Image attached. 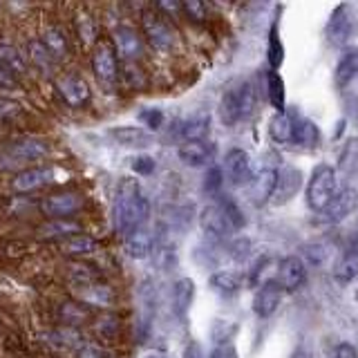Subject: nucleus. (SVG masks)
I'll use <instances>...</instances> for the list:
<instances>
[{"label":"nucleus","mask_w":358,"mask_h":358,"mask_svg":"<svg viewBox=\"0 0 358 358\" xmlns=\"http://www.w3.org/2000/svg\"><path fill=\"white\" fill-rule=\"evenodd\" d=\"M112 217H115L117 231L126 238L132 231L148 227L150 222V201L143 195L137 179H121L112 204Z\"/></svg>","instance_id":"obj_1"},{"label":"nucleus","mask_w":358,"mask_h":358,"mask_svg":"<svg viewBox=\"0 0 358 358\" xmlns=\"http://www.w3.org/2000/svg\"><path fill=\"white\" fill-rule=\"evenodd\" d=\"M50 152V139L38 137V134H22V137H16L3 145V150H0V168L18 173L22 168H29L34 162L48 159Z\"/></svg>","instance_id":"obj_2"},{"label":"nucleus","mask_w":358,"mask_h":358,"mask_svg":"<svg viewBox=\"0 0 358 358\" xmlns=\"http://www.w3.org/2000/svg\"><path fill=\"white\" fill-rule=\"evenodd\" d=\"M139 31L145 41V48L162 56H171L179 50V31L171 20L157 14L152 7L141 9L139 14Z\"/></svg>","instance_id":"obj_3"},{"label":"nucleus","mask_w":358,"mask_h":358,"mask_svg":"<svg viewBox=\"0 0 358 358\" xmlns=\"http://www.w3.org/2000/svg\"><path fill=\"white\" fill-rule=\"evenodd\" d=\"M257 110V90L251 81H240L231 85L222 94L220 117L227 126H238L242 121H249Z\"/></svg>","instance_id":"obj_4"},{"label":"nucleus","mask_w":358,"mask_h":358,"mask_svg":"<svg viewBox=\"0 0 358 358\" xmlns=\"http://www.w3.org/2000/svg\"><path fill=\"white\" fill-rule=\"evenodd\" d=\"M36 206L45 220H76L85 210L87 197L76 188H56L38 197Z\"/></svg>","instance_id":"obj_5"},{"label":"nucleus","mask_w":358,"mask_h":358,"mask_svg":"<svg viewBox=\"0 0 358 358\" xmlns=\"http://www.w3.org/2000/svg\"><path fill=\"white\" fill-rule=\"evenodd\" d=\"M90 67H92L96 83L106 92H115L119 85V59L115 50H112L110 38L99 41L92 48V52H90Z\"/></svg>","instance_id":"obj_6"},{"label":"nucleus","mask_w":358,"mask_h":358,"mask_svg":"<svg viewBox=\"0 0 358 358\" xmlns=\"http://www.w3.org/2000/svg\"><path fill=\"white\" fill-rule=\"evenodd\" d=\"M56 179H59V168L56 166L52 164L29 166L9 177V190L14 195H31L56 184Z\"/></svg>","instance_id":"obj_7"},{"label":"nucleus","mask_w":358,"mask_h":358,"mask_svg":"<svg viewBox=\"0 0 358 358\" xmlns=\"http://www.w3.org/2000/svg\"><path fill=\"white\" fill-rule=\"evenodd\" d=\"M112 50L119 63H143L145 59V41L134 25H117L112 29Z\"/></svg>","instance_id":"obj_8"},{"label":"nucleus","mask_w":358,"mask_h":358,"mask_svg":"<svg viewBox=\"0 0 358 358\" xmlns=\"http://www.w3.org/2000/svg\"><path fill=\"white\" fill-rule=\"evenodd\" d=\"M336 195V171L327 164H320L313 168L307 184V204L311 210H324L331 197Z\"/></svg>","instance_id":"obj_9"},{"label":"nucleus","mask_w":358,"mask_h":358,"mask_svg":"<svg viewBox=\"0 0 358 358\" xmlns=\"http://www.w3.org/2000/svg\"><path fill=\"white\" fill-rule=\"evenodd\" d=\"M54 90L61 96V101L72 110H83L92 101V90H90L87 81L76 72H65L56 74L54 78Z\"/></svg>","instance_id":"obj_10"},{"label":"nucleus","mask_w":358,"mask_h":358,"mask_svg":"<svg viewBox=\"0 0 358 358\" xmlns=\"http://www.w3.org/2000/svg\"><path fill=\"white\" fill-rule=\"evenodd\" d=\"M85 343V336L81 329H74V327H63V324H54V327L45 329L41 334V345H45L52 354H70L76 350L78 345Z\"/></svg>","instance_id":"obj_11"},{"label":"nucleus","mask_w":358,"mask_h":358,"mask_svg":"<svg viewBox=\"0 0 358 358\" xmlns=\"http://www.w3.org/2000/svg\"><path fill=\"white\" fill-rule=\"evenodd\" d=\"M38 41L48 48V52L54 56L56 63H63L72 56V43H70V34L67 29L56 20H48L41 27Z\"/></svg>","instance_id":"obj_12"},{"label":"nucleus","mask_w":358,"mask_h":358,"mask_svg":"<svg viewBox=\"0 0 358 358\" xmlns=\"http://www.w3.org/2000/svg\"><path fill=\"white\" fill-rule=\"evenodd\" d=\"M74 300H78L81 305H85L87 309H101V311H112L119 302V294L117 289L108 285V282H94L90 287H83L74 291Z\"/></svg>","instance_id":"obj_13"},{"label":"nucleus","mask_w":358,"mask_h":358,"mask_svg":"<svg viewBox=\"0 0 358 358\" xmlns=\"http://www.w3.org/2000/svg\"><path fill=\"white\" fill-rule=\"evenodd\" d=\"M222 173H224V179L235 186H249L251 177H253V171H251V157L246 150L242 148H231L224 157V166H222Z\"/></svg>","instance_id":"obj_14"},{"label":"nucleus","mask_w":358,"mask_h":358,"mask_svg":"<svg viewBox=\"0 0 358 358\" xmlns=\"http://www.w3.org/2000/svg\"><path fill=\"white\" fill-rule=\"evenodd\" d=\"M52 311H54L56 322L63 324V327H74V329H81L83 324H90L94 318L92 309H87L85 305H81V302L74 300V298L56 300Z\"/></svg>","instance_id":"obj_15"},{"label":"nucleus","mask_w":358,"mask_h":358,"mask_svg":"<svg viewBox=\"0 0 358 358\" xmlns=\"http://www.w3.org/2000/svg\"><path fill=\"white\" fill-rule=\"evenodd\" d=\"M72 31L83 50L92 52L94 45L101 41V25L99 18L87 7H78L72 16Z\"/></svg>","instance_id":"obj_16"},{"label":"nucleus","mask_w":358,"mask_h":358,"mask_svg":"<svg viewBox=\"0 0 358 358\" xmlns=\"http://www.w3.org/2000/svg\"><path fill=\"white\" fill-rule=\"evenodd\" d=\"M300 186H302V173L298 168L282 166L280 171H275V186L268 201H271L273 206H282L298 195Z\"/></svg>","instance_id":"obj_17"},{"label":"nucleus","mask_w":358,"mask_h":358,"mask_svg":"<svg viewBox=\"0 0 358 358\" xmlns=\"http://www.w3.org/2000/svg\"><path fill=\"white\" fill-rule=\"evenodd\" d=\"M354 20L350 14V5H338L329 16L327 29H324V38L331 48H343V45L352 38Z\"/></svg>","instance_id":"obj_18"},{"label":"nucleus","mask_w":358,"mask_h":358,"mask_svg":"<svg viewBox=\"0 0 358 358\" xmlns=\"http://www.w3.org/2000/svg\"><path fill=\"white\" fill-rule=\"evenodd\" d=\"M54 249L61 257H67V260L72 262V260H87L90 255L99 253L101 244H99V240L92 238V235L78 233V235H72V238H67L63 242H56Z\"/></svg>","instance_id":"obj_19"},{"label":"nucleus","mask_w":358,"mask_h":358,"mask_svg":"<svg viewBox=\"0 0 358 358\" xmlns=\"http://www.w3.org/2000/svg\"><path fill=\"white\" fill-rule=\"evenodd\" d=\"M305 278H307L305 262L296 255H289V257H282V260H280L273 282L282 291H298L302 285H305Z\"/></svg>","instance_id":"obj_20"},{"label":"nucleus","mask_w":358,"mask_h":358,"mask_svg":"<svg viewBox=\"0 0 358 358\" xmlns=\"http://www.w3.org/2000/svg\"><path fill=\"white\" fill-rule=\"evenodd\" d=\"M83 233V222L78 220H45L34 231V238L41 242H63L72 235Z\"/></svg>","instance_id":"obj_21"},{"label":"nucleus","mask_w":358,"mask_h":358,"mask_svg":"<svg viewBox=\"0 0 358 358\" xmlns=\"http://www.w3.org/2000/svg\"><path fill=\"white\" fill-rule=\"evenodd\" d=\"M63 268H65L63 271L65 282L72 287V291H78V289L90 287V285L103 280V271L90 260H72V262H67Z\"/></svg>","instance_id":"obj_22"},{"label":"nucleus","mask_w":358,"mask_h":358,"mask_svg":"<svg viewBox=\"0 0 358 358\" xmlns=\"http://www.w3.org/2000/svg\"><path fill=\"white\" fill-rule=\"evenodd\" d=\"M217 152V145L208 141V139H201V141H184L182 145L177 148V157L179 162L190 166V168H199V166H206L213 162V157Z\"/></svg>","instance_id":"obj_23"},{"label":"nucleus","mask_w":358,"mask_h":358,"mask_svg":"<svg viewBox=\"0 0 358 358\" xmlns=\"http://www.w3.org/2000/svg\"><path fill=\"white\" fill-rule=\"evenodd\" d=\"M199 227H201V231H204L206 235H210V238H215V240H224V238H229V235L233 233L231 224H229L227 215L222 213L217 201H213V204L201 208V213H199Z\"/></svg>","instance_id":"obj_24"},{"label":"nucleus","mask_w":358,"mask_h":358,"mask_svg":"<svg viewBox=\"0 0 358 358\" xmlns=\"http://www.w3.org/2000/svg\"><path fill=\"white\" fill-rule=\"evenodd\" d=\"M358 204V193L354 188H343V190H336V195L331 197V201L324 206L322 213V220L327 222H343L345 217H350L354 208Z\"/></svg>","instance_id":"obj_25"},{"label":"nucleus","mask_w":358,"mask_h":358,"mask_svg":"<svg viewBox=\"0 0 358 358\" xmlns=\"http://www.w3.org/2000/svg\"><path fill=\"white\" fill-rule=\"evenodd\" d=\"M25 59H27L29 67H34L36 72H41V74H54V78H56V70H59V63L54 61V56L38 41V36L25 41Z\"/></svg>","instance_id":"obj_26"},{"label":"nucleus","mask_w":358,"mask_h":358,"mask_svg":"<svg viewBox=\"0 0 358 358\" xmlns=\"http://www.w3.org/2000/svg\"><path fill=\"white\" fill-rule=\"evenodd\" d=\"M282 294H285V291L280 289L273 282V280H271V282L260 285V289H257V294L253 298V311H255V316L271 318L273 313L278 311L280 302H282Z\"/></svg>","instance_id":"obj_27"},{"label":"nucleus","mask_w":358,"mask_h":358,"mask_svg":"<svg viewBox=\"0 0 358 358\" xmlns=\"http://www.w3.org/2000/svg\"><path fill=\"white\" fill-rule=\"evenodd\" d=\"M155 246H157L155 233L148 227L132 231L130 235L123 238V249H126L128 255L134 257V260H145V257H150L152 251H155Z\"/></svg>","instance_id":"obj_28"},{"label":"nucleus","mask_w":358,"mask_h":358,"mask_svg":"<svg viewBox=\"0 0 358 358\" xmlns=\"http://www.w3.org/2000/svg\"><path fill=\"white\" fill-rule=\"evenodd\" d=\"M110 137L115 143L123 145V148H148L155 141L152 132H148L141 126H119L110 130Z\"/></svg>","instance_id":"obj_29"},{"label":"nucleus","mask_w":358,"mask_h":358,"mask_svg":"<svg viewBox=\"0 0 358 358\" xmlns=\"http://www.w3.org/2000/svg\"><path fill=\"white\" fill-rule=\"evenodd\" d=\"M0 67L7 70L9 74H14L16 78H22L29 72V63L25 59V52L18 50L16 45H11L7 41H0Z\"/></svg>","instance_id":"obj_30"},{"label":"nucleus","mask_w":358,"mask_h":358,"mask_svg":"<svg viewBox=\"0 0 358 358\" xmlns=\"http://www.w3.org/2000/svg\"><path fill=\"white\" fill-rule=\"evenodd\" d=\"M195 300V282L190 278H179L173 282V291H171V305H173V313L179 318H184L190 305Z\"/></svg>","instance_id":"obj_31"},{"label":"nucleus","mask_w":358,"mask_h":358,"mask_svg":"<svg viewBox=\"0 0 358 358\" xmlns=\"http://www.w3.org/2000/svg\"><path fill=\"white\" fill-rule=\"evenodd\" d=\"M92 331L94 336L101 341V345L103 343H115L119 338L121 334V318L119 313L115 311H101L99 316L92 318Z\"/></svg>","instance_id":"obj_32"},{"label":"nucleus","mask_w":358,"mask_h":358,"mask_svg":"<svg viewBox=\"0 0 358 358\" xmlns=\"http://www.w3.org/2000/svg\"><path fill=\"white\" fill-rule=\"evenodd\" d=\"M273 186H275V171H273V168H262V171L257 173L255 177H251L249 193H251L253 204H257V206L266 204V201L271 199Z\"/></svg>","instance_id":"obj_33"},{"label":"nucleus","mask_w":358,"mask_h":358,"mask_svg":"<svg viewBox=\"0 0 358 358\" xmlns=\"http://www.w3.org/2000/svg\"><path fill=\"white\" fill-rule=\"evenodd\" d=\"M358 275V242L354 240L347 249L343 251L338 264L334 268V278L338 285H347Z\"/></svg>","instance_id":"obj_34"},{"label":"nucleus","mask_w":358,"mask_h":358,"mask_svg":"<svg viewBox=\"0 0 358 358\" xmlns=\"http://www.w3.org/2000/svg\"><path fill=\"white\" fill-rule=\"evenodd\" d=\"M356 76H358V48H352L341 56L338 65H336V72H334L336 87L345 90Z\"/></svg>","instance_id":"obj_35"},{"label":"nucleus","mask_w":358,"mask_h":358,"mask_svg":"<svg viewBox=\"0 0 358 358\" xmlns=\"http://www.w3.org/2000/svg\"><path fill=\"white\" fill-rule=\"evenodd\" d=\"M119 81L128 90L139 92V90L148 87V72L143 70L141 63H121L119 65Z\"/></svg>","instance_id":"obj_36"},{"label":"nucleus","mask_w":358,"mask_h":358,"mask_svg":"<svg viewBox=\"0 0 358 358\" xmlns=\"http://www.w3.org/2000/svg\"><path fill=\"white\" fill-rule=\"evenodd\" d=\"M268 134L275 143H294V117H289L287 112H275L268 121Z\"/></svg>","instance_id":"obj_37"},{"label":"nucleus","mask_w":358,"mask_h":358,"mask_svg":"<svg viewBox=\"0 0 358 358\" xmlns=\"http://www.w3.org/2000/svg\"><path fill=\"white\" fill-rule=\"evenodd\" d=\"M210 132V117L208 115H195L186 121H182L179 126V134L184 141H201L206 139Z\"/></svg>","instance_id":"obj_38"},{"label":"nucleus","mask_w":358,"mask_h":358,"mask_svg":"<svg viewBox=\"0 0 358 358\" xmlns=\"http://www.w3.org/2000/svg\"><path fill=\"white\" fill-rule=\"evenodd\" d=\"M210 287L217 291V294L222 296H235L238 291L242 289L244 285V280L240 273H233V271H217V273H213L210 275Z\"/></svg>","instance_id":"obj_39"},{"label":"nucleus","mask_w":358,"mask_h":358,"mask_svg":"<svg viewBox=\"0 0 358 358\" xmlns=\"http://www.w3.org/2000/svg\"><path fill=\"white\" fill-rule=\"evenodd\" d=\"M266 96L278 112H285V81L275 70L266 72Z\"/></svg>","instance_id":"obj_40"},{"label":"nucleus","mask_w":358,"mask_h":358,"mask_svg":"<svg viewBox=\"0 0 358 358\" xmlns=\"http://www.w3.org/2000/svg\"><path fill=\"white\" fill-rule=\"evenodd\" d=\"M217 204H220V208H222L224 215H227V220H229V224H231V229H233V231L244 229L246 217H244V213H242V208H240L238 201H235L233 197H229V195H217Z\"/></svg>","instance_id":"obj_41"},{"label":"nucleus","mask_w":358,"mask_h":358,"mask_svg":"<svg viewBox=\"0 0 358 358\" xmlns=\"http://www.w3.org/2000/svg\"><path fill=\"white\" fill-rule=\"evenodd\" d=\"M318 141V128L309 119H294V143L311 148Z\"/></svg>","instance_id":"obj_42"},{"label":"nucleus","mask_w":358,"mask_h":358,"mask_svg":"<svg viewBox=\"0 0 358 358\" xmlns=\"http://www.w3.org/2000/svg\"><path fill=\"white\" fill-rule=\"evenodd\" d=\"M182 18L195 22V25H204L210 18V7L206 3H199V0H186L182 3Z\"/></svg>","instance_id":"obj_43"},{"label":"nucleus","mask_w":358,"mask_h":358,"mask_svg":"<svg viewBox=\"0 0 358 358\" xmlns=\"http://www.w3.org/2000/svg\"><path fill=\"white\" fill-rule=\"evenodd\" d=\"M25 117V106L16 99L0 96V123H14Z\"/></svg>","instance_id":"obj_44"},{"label":"nucleus","mask_w":358,"mask_h":358,"mask_svg":"<svg viewBox=\"0 0 358 358\" xmlns=\"http://www.w3.org/2000/svg\"><path fill=\"white\" fill-rule=\"evenodd\" d=\"M266 56H268V63H271V70H278L282 65L285 59V48H282V41L278 36V25L271 27L268 31V48H266Z\"/></svg>","instance_id":"obj_45"},{"label":"nucleus","mask_w":358,"mask_h":358,"mask_svg":"<svg viewBox=\"0 0 358 358\" xmlns=\"http://www.w3.org/2000/svg\"><path fill=\"white\" fill-rule=\"evenodd\" d=\"M112 352H108V347H103L101 343L94 341H85L83 345H78L72 352L70 358H108Z\"/></svg>","instance_id":"obj_46"},{"label":"nucleus","mask_w":358,"mask_h":358,"mask_svg":"<svg viewBox=\"0 0 358 358\" xmlns=\"http://www.w3.org/2000/svg\"><path fill=\"white\" fill-rule=\"evenodd\" d=\"M224 186V173L220 166H210L204 175V190L208 195H220V190Z\"/></svg>","instance_id":"obj_47"},{"label":"nucleus","mask_w":358,"mask_h":358,"mask_svg":"<svg viewBox=\"0 0 358 358\" xmlns=\"http://www.w3.org/2000/svg\"><path fill=\"white\" fill-rule=\"evenodd\" d=\"M139 121H141V128L145 126V130H159L164 126V112L157 110V108H145L139 112Z\"/></svg>","instance_id":"obj_48"},{"label":"nucleus","mask_w":358,"mask_h":358,"mask_svg":"<svg viewBox=\"0 0 358 358\" xmlns=\"http://www.w3.org/2000/svg\"><path fill=\"white\" fill-rule=\"evenodd\" d=\"M173 251H175V249H171V246H166V244H162V246H155L152 255H155V262H157V266L164 268V271H171L173 264H175V253H173Z\"/></svg>","instance_id":"obj_49"},{"label":"nucleus","mask_w":358,"mask_h":358,"mask_svg":"<svg viewBox=\"0 0 358 358\" xmlns=\"http://www.w3.org/2000/svg\"><path fill=\"white\" fill-rule=\"evenodd\" d=\"M155 168H157V162H155V157H150V155H137L132 159V171L137 175H143V177L152 175Z\"/></svg>","instance_id":"obj_50"},{"label":"nucleus","mask_w":358,"mask_h":358,"mask_svg":"<svg viewBox=\"0 0 358 358\" xmlns=\"http://www.w3.org/2000/svg\"><path fill=\"white\" fill-rule=\"evenodd\" d=\"M327 358H358V350L350 343H338L336 347H331Z\"/></svg>","instance_id":"obj_51"},{"label":"nucleus","mask_w":358,"mask_h":358,"mask_svg":"<svg viewBox=\"0 0 358 358\" xmlns=\"http://www.w3.org/2000/svg\"><path fill=\"white\" fill-rule=\"evenodd\" d=\"M20 78H16L14 74H9L7 70L0 67V90H5V92H14V90H20Z\"/></svg>","instance_id":"obj_52"},{"label":"nucleus","mask_w":358,"mask_h":358,"mask_svg":"<svg viewBox=\"0 0 358 358\" xmlns=\"http://www.w3.org/2000/svg\"><path fill=\"white\" fill-rule=\"evenodd\" d=\"M206 358H235V352L231 345H217Z\"/></svg>","instance_id":"obj_53"},{"label":"nucleus","mask_w":358,"mask_h":358,"mask_svg":"<svg viewBox=\"0 0 358 358\" xmlns=\"http://www.w3.org/2000/svg\"><path fill=\"white\" fill-rule=\"evenodd\" d=\"M184 358H206V354H204V350H201L197 343H190L184 350Z\"/></svg>","instance_id":"obj_54"},{"label":"nucleus","mask_w":358,"mask_h":358,"mask_svg":"<svg viewBox=\"0 0 358 358\" xmlns=\"http://www.w3.org/2000/svg\"><path fill=\"white\" fill-rule=\"evenodd\" d=\"M294 358H309V356H307V354H302V352H300V354H296Z\"/></svg>","instance_id":"obj_55"},{"label":"nucleus","mask_w":358,"mask_h":358,"mask_svg":"<svg viewBox=\"0 0 358 358\" xmlns=\"http://www.w3.org/2000/svg\"><path fill=\"white\" fill-rule=\"evenodd\" d=\"M108 358H117V356H115V354H110V356H108Z\"/></svg>","instance_id":"obj_56"},{"label":"nucleus","mask_w":358,"mask_h":358,"mask_svg":"<svg viewBox=\"0 0 358 358\" xmlns=\"http://www.w3.org/2000/svg\"><path fill=\"white\" fill-rule=\"evenodd\" d=\"M150 358H164V356H150Z\"/></svg>","instance_id":"obj_57"}]
</instances>
